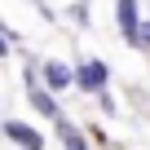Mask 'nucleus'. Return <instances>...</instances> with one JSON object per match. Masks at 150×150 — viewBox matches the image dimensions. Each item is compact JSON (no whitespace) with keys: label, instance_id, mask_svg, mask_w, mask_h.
<instances>
[{"label":"nucleus","instance_id":"obj_1","mask_svg":"<svg viewBox=\"0 0 150 150\" xmlns=\"http://www.w3.org/2000/svg\"><path fill=\"white\" fill-rule=\"evenodd\" d=\"M119 35L128 40V44H137V35H141V18H137V0H119Z\"/></svg>","mask_w":150,"mask_h":150},{"label":"nucleus","instance_id":"obj_4","mask_svg":"<svg viewBox=\"0 0 150 150\" xmlns=\"http://www.w3.org/2000/svg\"><path fill=\"white\" fill-rule=\"evenodd\" d=\"M71 80H75V75H71V66H62V62H49V66H44V84H49L53 93H57V88H66Z\"/></svg>","mask_w":150,"mask_h":150},{"label":"nucleus","instance_id":"obj_2","mask_svg":"<svg viewBox=\"0 0 150 150\" xmlns=\"http://www.w3.org/2000/svg\"><path fill=\"white\" fill-rule=\"evenodd\" d=\"M0 128H5V137L13 141V146H22V150H44V137L35 132V128H27V124H0Z\"/></svg>","mask_w":150,"mask_h":150},{"label":"nucleus","instance_id":"obj_6","mask_svg":"<svg viewBox=\"0 0 150 150\" xmlns=\"http://www.w3.org/2000/svg\"><path fill=\"white\" fill-rule=\"evenodd\" d=\"M66 150H88V146H84L80 132H71V128H66Z\"/></svg>","mask_w":150,"mask_h":150},{"label":"nucleus","instance_id":"obj_3","mask_svg":"<svg viewBox=\"0 0 150 150\" xmlns=\"http://www.w3.org/2000/svg\"><path fill=\"white\" fill-rule=\"evenodd\" d=\"M75 84H80V88H88V93L106 88V66H102V62H84L80 71H75Z\"/></svg>","mask_w":150,"mask_h":150},{"label":"nucleus","instance_id":"obj_7","mask_svg":"<svg viewBox=\"0 0 150 150\" xmlns=\"http://www.w3.org/2000/svg\"><path fill=\"white\" fill-rule=\"evenodd\" d=\"M137 44H150V18L141 22V35H137Z\"/></svg>","mask_w":150,"mask_h":150},{"label":"nucleus","instance_id":"obj_5","mask_svg":"<svg viewBox=\"0 0 150 150\" xmlns=\"http://www.w3.org/2000/svg\"><path fill=\"white\" fill-rule=\"evenodd\" d=\"M31 102H35V110H40V115H49V119H57V102H53V97H49L44 88H35V93H31Z\"/></svg>","mask_w":150,"mask_h":150}]
</instances>
